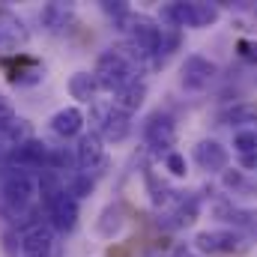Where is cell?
<instances>
[{"label": "cell", "mask_w": 257, "mask_h": 257, "mask_svg": "<svg viewBox=\"0 0 257 257\" xmlns=\"http://www.w3.org/2000/svg\"><path fill=\"white\" fill-rule=\"evenodd\" d=\"M221 123H227V126L236 128H248L257 123V105L254 102H233L224 114H221Z\"/></svg>", "instance_id": "19"}, {"label": "cell", "mask_w": 257, "mask_h": 257, "mask_svg": "<svg viewBox=\"0 0 257 257\" xmlns=\"http://www.w3.org/2000/svg\"><path fill=\"white\" fill-rule=\"evenodd\" d=\"M123 224H126V209H123V203H108V206L99 212V218H96V233H99L102 239H114V236L123 230Z\"/></svg>", "instance_id": "18"}, {"label": "cell", "mask_w": 257, "mask_h": 257, "mask_svg": "<svg viewBox=\"0 0 257 257\" xmlns=\"http://www.w3.org/2000/svg\"><path fill=\"white\" fill-rule=\"evenodd\" d=\"M239 171H245L248 177H257V153L254 156H239Z\"/></svg>", "instance_id": "27"}, {"label": "cell", "mask_w": 257, "mask_h": 257, "mask_svg": "<svg viewBox=\"0 0 257 257\" xmlns=\"http://www.w3.org/2000/svg\"><path fill=\"white\" fill-rule=\"evenodd\" d=\"M90 123L105 144H123L132 132V114L117 108L114 102H108V105L96 102V105H90Z\"/></svg>", "instance_id": "5"}, {"label": "cell", "mask_w": 257, "mask_h": 257, "mask_svg": "<svg viewBox=\"0 0 257 257\" xmlns=\"http://www.w3.org/2000/svg\"><path fill=\"white\" fill-rule=\"evenodd\" d=\"M0 66H3L6 81L15 84V87H30V84H39L45 78L42 60L39 57H30V54H21V51L0 57Z\"/></svg>", "instance_id": "6"}, {"label": "cell", "mask_w": 257, "mask_h": 257, "mask_svg": "<svg viewBox=\"0 0 257 257\" xmlns=\"http://www.w3.org/2000/svg\"><path fill=\"white\" fill-rule=\"evenodd\" d=\"M36 197H39L36 174L0 162V218L6 224H18L21 227L36 212L33 209Z\"/></svg>", "instance_id": "1"}, {"label": "cell", "mask_w": 257, "mask_h": 257, "mask_svg": "<svg viewBox=\"0 0 257 257\" xmlns=\"http://www.w3.org/2000/svg\"><path fill=\"white\" fill-rule=\"evenodd\" d=\"M165 171H168L171 177H186V174H189V162H186V156H183L180 150H171V153L165 156Z\"/></svg>", "instance_id": "24"}, {"label": "cell", "mask_w": 257, "mask_h": 257, "mask_svg": "<svg viewBox=\"0 0 257 257\" xmlns=\"http://www.w3.org/2000/svg\"><path fill=\"white\" fill-rule=\"evenodd\" d=\"M0 36H3L6 48L27 45V39H30V30H27L24 18L15 9H9V6H0Z\"/></svg>", "instance_id": "16"}, {"label": "cell", "mask_w": 257, "mask_h": 257, "mask_svg": "<svg viewBox=\"0 0 257 257\" xmlns=\"http://www.w3.org/2000/svg\"><path fill=\"white\" fill-rule=\"evenodd\" d=\"M144 141H147L150 150L168 156L174 150V144H177V120L168 111H153L144 120Z\"/></svg>", "instance_id": "8"}, {"label": "cell", "mask_w": 257, "mask_h": 257, "mask_svg": "<svg viewBox=\"0 0 257 257\" xmlns=\"http://www.w3.org/2000/svg\"><path fill=\"white\" fill-rule=\"evenodd\" d=\"M15 117H18V114H15V108H12V102H9V99H6V96L0 93V132L9 126V123H12Z\"/></svg>", "instance_id": "26"}, {"label": "cell", "mask_w": 257, "mask_h": 257, "mask_svg": "<svg viewBox=\"0 0 257 257\" xmlns=\"http://www.w3.org/2000/svg\"><path fill=\"white\" fill-rule=\"evenodd\" d=\"M194 248L203 254H233L245 248V239L236 230H224V227H212V230H200L194 236Z\"/></svg>", "instance_id": "11"}, {"label": "cell", "mask_w": 257, "mask_h": 257, "mask_svg": "<svg viewBox=\"0 0 257 257\" xmlns=\"http://www.w3.org/2000/svg\"><path fill=\"white\" fill-rule=\"evenodd\" d=\"M66 90H69V96H72L75 102H81V105H96L99 81H96V75H93V72L78 69V72H72V75H69Z\"/></svg>", "instance_id": "17"}, {"label": "cell", "mask_w": 257, "mask_h": 257, "mask_svg": "<svg viewBox=\"0 0 257 257\" xmlns=\"http://www.w3.org/2000/svg\"><path fill=\"white\" fill-rule=\"evenodd\" d=\"M236 57L242 60V63H251L254 66L257 63V42L254 39H236Z\"/></svg>", "instance_id": "25"}, {"label": "cell", "mask_w": 257, "mask_h": 257, "mask_svg": "<svg viewBox=\"0 0 257 257\" xmlns=\"http://www.w3.org/2000/svg\"><path fill=\"white\" fill-rule=\"evenodd\" d=\"M18 248L21 257H54L57 251V230L39 218L36 212L18 227Z\"/></svg>", "instance_id": "4"}, {"label": "cell", "mask_w": 257, "mask_h": 257, "mask_svg": "<svg viewBox=\"0 0 257 257\" xmlns=\"http://www.w3.org/2000/svg\"><path fill=\"white\" fill-rule=\"evenodd\" d=\"M215 78H218V66L209 57H203V54H189L183 60V66H180V84L186 90H192V93L206 90Z\"/></svg>", "instance_id": "10"}, {"label": "cell", "mask_w": 257, "mask_h": 257, "mask_svg": "<svg viewBox=\"0 0 257 257\" xmlns=\"http://www.w3.org/2000/svg\"><path fill=\"white\" fill-rule=\"evenodd\" d=\"M42 209H45V221H48L57 233H72V230L78 227L81 206H78V200L66 192V189L60 194H54L51 200H45Z\"/></svg>", "instance_id": "9"}, {"label": "cell", "mask_w": 257, "mask_h": 257, "mask_svg": "<svg viewBox=\"0 0 257 257\" xmlns=\"http://www.w3.org/2000/svg\"><path fill=\"white\" fill-rule=\"evenodd\" d=\"M75 162H78V171H81V174H90V177H99V174L108 168L105 141H102L93 128L78 138V144H75Z\"/></svg>", "instance_id": "7"}, {"label": "cell", "mask_w": 257, "mask_h": 257, "mask_svg": "<svg viewBox=\"0 0 257 257\" xmlns=\"http://www.w3.org/2000/svg\"><path fill=\"white\" fill-rule=\"evenodd\" d=\"M144 99H147V81H144V78H141V81H132V84L123 87L120 93H114V105L123 108L126 114H135V111L144 105Z\"/></svg>", "instance_id": "20"}, {"label": "cell", "mask_w": 257, "mask_h": 257, "mask_svg": "<svg viewBox=\"0 0 257 257\" xmlns=\"http://www.w3.org/2000/svg\"><path fill=\"white\" fill-rule=\"evenodd\" d=\"M192 156H194V162H197V168L206 171V174H224V171L230 168V150H227L224 144L212 141V138L197 141L194 150H192Z\"/></svg>", "instance_id": "12"}, {"label": "cell", "mask_w": 257, "mask_h": 257, "mask_svg": "<svg viewBox=\"0 0 257 257\" xmlns=\"http://www.w3.org/2000/svg\"><path fill=\"white\" fill-rule=\"evenodd\" d=\"M221 18V6L218 3H203V0H189V3H165L159 21L165 27H177V30H203L212 27Z\"/></svg>", "instance_id": "3"}, {"label": "cell", "mask_w": 257, "mask_h": 257, "mask_svg": "<svg viewBox=\"0 0 257 257\" xmlns=\"http://www.w3.org/2000/svg\"><path fill=\"white\" fill-rule=\"evenodd\" d=\"M221 186H224L227 192H257V186L248 183V174L239 171V168H227V171L221 174Z\"/></svg>", "instance_id": "23"}, {"label": "cell", "mask_w": 257, "mask_h": 257, "mask_svg": "<svg viewBox=\"0 0 257 257\" xmlns=\"http://www.w3.org/2000/svg\"><path fill=\"white\" fill-rule=\"evenodd\" d=\"M117 27H120V33L126 36V45L132 51H138L147 63L153 66L156 60V54H159V45H162V21H156L153 15H147V12H128L123 15L120 21H117Z\"/></svg>", "instance_id": "2"}, {"label": "cell", "mask_w": 257, "mask_h": 257, "mask_svg": "<svg viewBox=\"0 0 257 257\" xmlns=\"http://www.w3.org/2000/svg\"><path fill=\"white\" fill-rule=\"evenodd\" d=\"M233 153L236 156H254L257 153V123L233 132Z\"/></svg>", "instance_id": "22"}, {"label": "cell", "mask_w": 257, "mask_h": 257, "mask_svg": "<svg viewBox=\"0 0 257 257\" xmlns=\"http://www.w3.org/2000/svg\"><path fill=\"white\" fill-rule=\"evenodd\" d=\"M0 51H9V48H6V42H3V36H0Z\"/></svg>", "instance_id": "28"}, {"label": "cell", "mask_w": 257, "mask_h": 257, "mask_svg": "<svg viewBox=\"0 0 257 257\" xmlns=\"http://www.w3.org/2000/svg\"><path fill=\"white\" fill-rule=\"evenodd\" d=\"M0 138L9 144V150L12 147H18V144H24V141H30V138H36L33 135V126H30V120H24V117H15L9 126L0 132Z\"/></svg>", "instance_id": "21"}, {"label": "cell", "mask_w": 257, "mask_h": 257, "mask_svg": "<svg viewBox=\"0 0 257 257\" xmlns=\"http://www.w3.org/2000/svg\"><path fill=\"white\" fill-rule=\"evenodd\" d=\"M48 126L51 132L57 135V138H81L84 135V126H87V114L78 108V105H63V108H57L51 117H48Z\"/></svg>", "instance_id": "13"}, {"label": "cell", "mask_w": 257, "mask_h": 257, "mask_svg": "<svg viewBox=\"0 0 257 257\" xmlns=\"http://www.w3.org/2000/svg\"><path fill=\"white\" fill-rule=\"evenodd\" d=\"M215 215L227 224H233V230L245 239V242H257V209H239L233 203H218Z\"/></svg>", "instance_id": "14"}, {"label": "cell", "mask_w": 257, "mask_h": 257, "mask_svg": "<svg viewBox=\"0 0 257 257\" xmlns=\"http://www.w3.org/2000/svg\"><path fill=\"white\" fill-rule=\"evenodd\" d=\"M39 21H42V27L51 36H66L72 30V24H75V6L72 3H60V0H51V3L42 6Z\"/></svg>", "instance_id": "15"}]
</instances>
